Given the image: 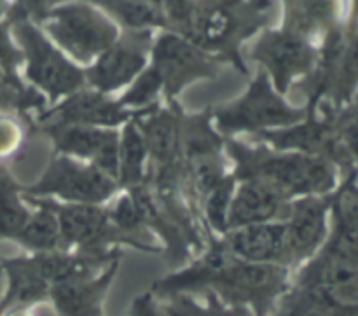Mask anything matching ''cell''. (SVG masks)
Segmentation results:
<instances>
[{"instance_id":"obj_8","label":"cell","mask_w":358,"mask_h":316,"mask_svg":"<svg viewBox=\"0 0 358 316\" xmlns=\"http://www.w3.org/2000/svg\"><path fill=\"white\" fill-rule=\"evenodd\" d=\"M30 201L55 213L63 241L79 245L90 254L98 252L101 243L115 238V227L110 226V217L96 206L83 205V203L59 206L42 199H30Z\"/></svg>"},{"instance_id":"obj_29","label":"cell","mask_w":358,"mask_h":316,"mask_svg":"<svg viewBox=\"0 0 358 316\" xmlns=\"http://www.w3.org/2000/svg\"><path fill=\"white\" fill-rule=\"evenodd\" d=\"M16 62H17V52L14 51L13 45H10L9 41H7L6 31L0 28V63L6 65L7 69H10Z\"/></svg>"},{"instance_id":"obj_20","label":"cell","mask_w":358,"mask_h":316,"mask_svg":"<svg viewBox=\"0 0 358 316\" xmlns=\"http://www.w3.org/2000/svg\"><path fill=\"white\" fill-rule=\"evenodd\" d=\"M16 240H20L24 247L38 252L56 250L63 241L56 215L45 208L27 220Z\"/></svg>"},{"instance_id":"obj_16","label":"cell","mask_w":358,"mask_h":316,"mask_svg":"<svg viewBox=\"0 0 358 316\" xmlns=\"http://www.w3.org/2000/svg\"><path fill=\"white\" fill-rule=\"evenodd\" d=\"M255 56L271 70L280 93H285L294 76L306 72L311 65L310 48L294 35H268L259 42Z\"/></svg>"},{"instance_id":"obj_5","label":"cell","mask_w":358,"mask_h":316,"mask_svg":"<svg viewBox=\"0 0 358 316\" xmlns=\"http://www.w3.org/2000/svg\"><path fill=\"white\" fill-rule=\"evenodd\" d=\"M115 191V182L96 166H80L69 157L56 159L44 177L30 187V194H56L69 201L94 205Z\"/></svg>"},{"instance_id":"obj_28","label":"cell","mask_w":358,"mask_h":316,"mask_svg":"<svg viewBox=\"0 0 358 316\" xmlns=\"http://www.w3.org/2000/svg\"><path fill=\"white\" fill-rule=\"evenodd\" d=\"M131 316H166V315H164L156 304H154L152 297H150L149 294H145V296L138 297V299L133 303Z\"/></svg>"},{"instance_id":"obj_14","label":"cell","mask_w":358,"mask_h":316,"mask_svg":"<svg viewBox=\"0 0 358 316\" xmlns=\"http://www.w3.org/2000/svg\"><path fill=\"white\" fill-rule=\"evenodd\" d=\"M226 248L241 261L285 264V224H255L240 227L227 236Z\"/></svg>"},{"instance_id":"obj_19","label":"cell","mask_w":358,"mask_h":316,"mask_svg":"<svg viewBox=\"0 0 358 316\" xmlns=\"http://www.w3.org/2000/svg\"><path fill=\"white\" fill-rule=\"evenodd\" d=\"M147 147L143 136L135 122H129L122 133L119 145V180L124 185H140L143 180V164L147 157Z\"/></svg>"},{"instance_id":"obj_26","label":"cell","mask_w":358,"mask_h":316,"mask_svg":"<svg viewBox=\"0 0 358 316\" xmlns=\"http://www.w3.org/2000/svg\"><path fill=\"white\" fill-rule=\"evenodd\" d=\"M161 87H163V82H161L156 70H149V72H145L138 80H136L135 86L122 96V100H119V105H121L122 108H124V105L142 107V105L150 103V101L156 98V94L159 93Z\"/></svg>"},{"instance_id":"obj_17","label":"cell","mask_w":358,"mask_h":316,"mask_svg":"<svg viewBox=\"0 0 358 316\" xmlns=\"http://www.w3.org/2000/svg\"><path fill=\"white\" fill-rule=\"evenodd\" d=\"M145 63V52L140 38L126 41L122 44L108 48L100 62L91 70L90 79L101 93L117 89L131 80Z\"/></svg>"},{"instance_id":"obj_32","label":"cell","mask_w":358,"mask_h":316,"mask_svg":"<svg viewBox=\"0 0 358 316\" xmlns=\"http://www.w3.org/2000/svg\"><path fill=\"white\" fill-rule=\"evenodd\" d=\"M34 2H37V0H34Z\"/></svg>"},{"instance_id":"obj_18","label":"cell","mask_w":358,"mask_h":316,"mask_svg":"<svg viewBox=\"0 0 358 316\" xmlns=\"http://www.w3.org/2000/svg\"><path fill=\"white\" fill-rule=\"evenodd\" d=\"M145 121L138 122L147 152L159 163L161 168L175 166L180 150V115L173 110L147 112Z\"/></svg>"},{"instance_id":"obj_4","label":"cell","mask_w":358,"mask_h":316,"mask_svg":"<svg viewBox=\"0 0 358 316\" xmlns=\"http://www.w3.org/2000/svg\"><path fill=\"white\" fill-rule=\"evenodd\" d=\"M48 30L73 56L87 59L110 48L115 28L84 6H69L49 14Z\"/></svg>"},{"instance_id":"obj_7","label":"cell","mask_w":358,"mask_h":316,"mask_svg":"<svg viewBox=\"0 0 358 316\" xmlns=\"http://www.w3.org/2000/svg\"><path fill=\"white\" fill-rule=\"evenodd\" d=\"M17 34L27 51L28 77L37 86L48 91L52 98L70 94L83 86V72L55 51L35 28L30 24H21Z\"/></svg>"},{"instance_id":"obj_21","label":"cell","mask_w":358,"mask_h":316,"mask_svg":"<svg viewBox=\"0 0 358 316\" xmlns=\"http://www.w3.org/2000/svg\"><path fill=\"white\" fill-rule=\"evenodd\" d=\"M278 316H357V308L338 306L315 290L297 287Z\"/></svg>"},{"instance_id":"obj_9","label":"cell","mask_w":358,"mask_h":316,"mask_svg":"<svg viewBox=\"0 0 358 316\" xmlns=\"http://www.w3.org/2000/svg\"><path fill=\"white\" fill-rule=\"evenodd\" d=\"M45 129L63 154L91 157L98 170L110 178H117L121 145L117 133L91 126H48Z\"/></svg>"},{"instance_id":"obj_10","label":"cell","mask_w":358,"mask_h":316,"mask_svg":"<svg viewBox=\"0 0 358 316\" xmlns=\"http://www.w3.org/2000/svg\"><path fill=\"white\" fill-rule=\"evenodd\" d=\"M331 199L306 198L289 206L285 224V264L310 257L327 234V210Z\"/></svg>"},{"instance_id":"obj_2","label":"cell","mask_w":358,"mask_h":316,"mask_svg":"<svg viewBox=\"0 0 358 316\" xmlns=\"http://www.w3.org/2000/svg\"><path fill=\"white\" fill-rule=\"evenodd\" d=\"M227 143L236 161V178L240 180H261L285 198L325 194L334 187V168L324 157L308 154L276 156L268 150L248 149L238 142Z\"/></svg>"},{"instance_id":"obj_22","label":"cell","mask_w":358,"mask_h":316,"mask_svg":"<svg viewBox=\"0 0 358 316\" xmlns=\"http://www.w3.org/2000/svg\"><path fill=\"white\" fill-rule=\"evenodd\" d=\"M10 278H13V290L10 297L20 303H31L38 301L49 294V285L41 273L35 268L34 261H16L9 264Z\"/></svg>"},{"instance_id":"obj_31","label":"cell","mask_w":358,"mask_h":316,"mask_svg":"<svg viewBox=\"0 0 358 316\" xmlns=\"http://www.w3.org/2000/svg\"><path fill=\"white\" fill-rule=\"evenodd\" d=\"M2 7H3V2H2V0H0V10H2Z\"/></svg>"},{"instance_id":"obj_15","label":"cell","mask_w":358,"mask_h":316,"mask_svg":"<svg viewBox=\"0 0 358 316\" xmlns=\"http://www.w3.org/2000/svg\"><path fill=\"white\" fill-rule=\"evenodd\" d=\"M117 269V261L112 262L107 273L98 280H90L87 276L70 278L65 282L55 283L49 289L56 310L62 316H100L101 301L110 285Z\"/></svg>"},{"instance_id":"obj_1","label":"cell","mask_w":358,"mask_h":316,"mask_svg":"<svg viewBox=\"0 0 358 316\" xmlns=\"http://www.w3.org/2000/svg\"><path fill=\"white\" fill-rule=\"evenodd\" d=\"M201 287H212L229 303L250 306L259 316H264L276 297L285 290L287 271L278 264H257L234 259L226 248H219L201 264L156 283L154 289L175 294Z\"/></svg>"},{"instance_id":"obj_13","label":"cell","mask_w":358,"mask_h":316,"mask_svg":"<svg viewBox=\"0 0 358 316\" xmlns=\"http://www.w3.org/2000/svg\"><path fill=\"white\" fill-rule=\"evenodd\" d=\"M285 199L282 192L264 182L245 180L229 205L227 227L240 229L255 224H268L282 215Z\"/></svg>"},{"instance_id":"obj_25","label":"cell","mask_w":358,"mask_h":316,"mask_svg":"<svg viewBox=\"0 0 358 316\" xmlns=\"http://www.w3.org/2000/svg\"><path fill=\"white\" fill-rule=\"evenodd\" d=\"M100 2L131 27L154 24L159 21L156 10L143 0H100Z\"/></svg>"},{"instance_id":"obj_27","label":"cell","mask_w":358,"mask_h":316,"mask_svg":"<svg viewBox=\"0 0 358 316\" xmlns=\"http://www.w3.org/2000/svg\"><path fill=\"white\" fill-rule=\"evenodd\" d=\"M114 226L117 227L121 233H131V231H138L143 226V215L140 212L138 205L131 196H124L121 201L115 205L114 212L108 213Z\"/></svg>"},{"instance_id":"obj_3","label":"cell","mask_w":358,"mask_h":316,"mask_svg":"<svg viewBox=\"0 0 358 316\" xmlns=\"http://www.w3.org/2000/svg\"><path fill=\"white\" fill-rule=\"evenodd\" d=\"M215 119L222 133L269 131L304 121L306 112L289 107L282 98L276 96L266 76H261L240 101L217 110Z\"/></svg>"},{"instance_id":"obj_12","label":"cell","mask_w":358,"mask_h":316,"mask_svg":"<svg viewBox=\"0 0 358 316\" xmlns=\"http://www.w3.org/2000/svg\"><path fill=\"white\" fill-rule=\"evenodd\" d=\"M131 112L124 110L119 103L108 101L98 93H79L63 101L44 122L48 126H117L128 121Z\"/></svg>"},{"instance_id":"obj_30","label":"cell","mask_w":358,"mask_h":316,"mask_svg":"<svg viewBox=\"0 0 358 316\" xmlns=\"http://www.w3.org/2000/svg\"><path fill=\"white\" fill-rule=\"evenodd\" d=\"M17 142V131L13 124H2L0 122V152L10 150Z\"/></svg>"},{"instance_id":"obj_11","label":"cell","mask_w":358,"mask_h":316,"mask_svg":"<svg viewBox=\"0 0 358 316\" xmlns=\"http://www.w3.org/2000/svg\"><path fill=\"white\" fill-rule=\"evenodd\" d=\"M154 58H156L154 70L170 96L177 94L191 80L213 76L215 72V66L210 59L196 51L191 44L173 35L161 38L154 51Z\"/></svg>"},{"instance_id":"obj_6","label":"cell","mask_w":358,"mask_h":316,"mask_svg":"<svg viewBox=\"0 0 358 316\" xmlns=\"http://www.w3.org/2000/svg\"><path fill=\"white\" fill-rule=\"evenodd\" d=\"M299 289L315 290L343 308H357L358 254L327 247L301 275Z\"/></svg>"},{"instance_id":"obj_23","label":"cell","mask_w":358,"mask_h":316,"mask_svg":"<svg viewBox=\"0 0 358 316\" xmlns=\"http://www.w3.org/2000/svg\"><path fill=\"white\" fill-rule=\"evenodd\" d=\"M28 219L30 217L21 206L14 185L0 178V236L16 238Z\"/></svg>"},{"instance_id":"obj_24","label":"cell","mask_w":358,"mask_h":316,"mask_svg":"<svg viewBox=\"0 0 358 316\" xmlns=\"http://www.w3.org/2000/svg\"><path fill=\"white\" fill-rule=\"evenodd\" d=\"M234 177H226L217 187L208 192L206 199V217L212 227L220 233L227 231V212H229L231 196H233Z\"/></svg>"}]
</instances>
